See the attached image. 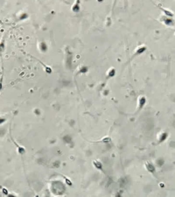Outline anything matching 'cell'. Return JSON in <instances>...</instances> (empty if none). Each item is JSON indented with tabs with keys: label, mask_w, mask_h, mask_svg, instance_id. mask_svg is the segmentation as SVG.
Wrapping results in <instances>:
<instances>
[{
	"label": "cell",
	"mask_w": 175,
	"mask_h": 197,
	"mask_svg": "<svg viewBox=\"0 0 175 197\" xmlns=\"http://www.w3.org/2000/svg\"><path fill=\"white\" fill-rule=\"evenodd\" d=\"M116 3H117V0H114V3H113V8L115 7V5H116Z\"/></svg>",
	"instance_id": "52a82bcc"
},
{
	"label": "cell",
	"mask_w": 175,
	"mask_h": 197,
	"mask_svg": "<svg viewBox=\"0 0 175 197\" xmlns=\"http://www.w3.org/2000/svg\"><path fill=\"white\" fill-rule=\"evenodd\" d=\"M115 74H116V72H115V70H114V68H111V69L110 70V71H109V73H108L109 78H110V77L114 76V75H115Z\"/></svg>",
	"instance_id": "5b68a950"
},
{
	"label": "cell",
	"mask_w": 175,
	"mask_h": 197,
	"mask_svg": "<svg viewBox=\"0 0 175 197\" xmlns=\"http://www.w3.org/2000/svg\"><path fill=\"white\" fill-rule=\"evenodd\" d=\"M81 0H75L74 4L73 5L72 7V11L74 12H79L80 10H81Z\"/></svg>",
	"instance_id": "6da1fadb"
},
{
	"label": "cell",
	"mask_w": 175,
	"mask_h": 197,
	"mask_svg": "<svg viewBox=\"0 0 175 197\" xmlns=\"http://www.w3.org/2000/svg\"><path fill=\"white\" fill-rule=\"evenodd\" d=\"M145 49H146V47H145V46H141L140 47H138L137 49L136 54H137V55H138V54H141L143 52H144V51H145Z\"/></svg>",
	"instance_id": "277c9868"
},
{
	"label": "cell",
	"mask_w": 175,
	"mask_h": 197,
	"mask_svg": "<svg viewBox=\"0 0 175 197\" xmlns=\"http://www.w3.org/2000/svg\"><path fill=\"white\" fill-rule=\"evenodd\" d=\"M3 77H4V75L2 74L1 78H0V90H2V88H3Z\"/></svg>",
	"instance_id": "8992f818"
},
{
	"label": "cell",
	"mask_w": 175,
	"mask_h": 197,
	"mask_svg": "<svg viewBox=\"0 0 175 197\" xmlns=\"http://www.w3.org/2000/svg\"><path fill=\"white\" fill-rule=\"evenodd\" d=\"M159 6V8H160L162 11H163L164 12H165V14L167 15V16H169V17H173V12H171V11H169V10H166V9H164L162 6H160V5H158Z\"/></svg>",
	"instance_id": "3957f363"
},
{
	"label": "cell",
	"mask_w": 175,
	"mask_h": 197,
	"mask_svg": "<svg viewBox=\"0 0 175 197\" xmlns=\"http://www.w3.org/2000/svg\"><path fill=\"white\" fill-rule=\"evenodd\" d=\"M5 38H3L0 41V55L2 57V54L3 53L5 52Z\"/></svg>",
	"instance_id": "7a4b0ae2"
},
{
	"label": "cell",
	"mask_w": 175,
	"mask_h": 197,
	"mask_svg": "<svg viewBox=\"0 0 175 197\" xmlns=\"http://www.w3.org/2000/svg\"><path fill=\"white\" fill-rule=\"evenodd\" d=\"M98 1H103V0H98Z\"/></svg>",
	"instance_id": "ba28073f"
}]
</instances>
